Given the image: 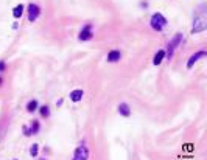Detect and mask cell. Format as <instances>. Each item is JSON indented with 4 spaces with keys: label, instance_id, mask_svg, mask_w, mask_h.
I'll return each mask as SVG.
<instances>
[{
    "label": "cell",
    "instance_id": "1",
    "mask_svg": "<svg viewBox=\"0 0 207 160\" xmlns=\"http://www.w3.org/2000/svg\"><path fill=\"white\" fill-rule=\"evenodd\" d=\"M207 13H205V5H199V8L195 11L193 16V26H192V33L198 34V33H202L207 26Z\"/></svg>",
    "mask_w": 207,
    "mask_h": 160
},
{
    "label": "cell",
    "instance_id": "2",
    "mask_svg": "<svg viewBox=\"0 0 207 160\" xmlns=\"http://www.w3.org/2000/svg\"><path fill=\"white\" fill-rule=\"evenodd\" d=\"M168 25V20H167V17L164 14H160V13H154L151 16V19H150V26L154 31L160 33V31H164V28Z\"/></svg>",
    "mask_w": 207,
    "mask_h": 160
},
{
    "label": "cell",
    "instance_id": "3",
    "mask_svg": "<svg viewBox=\"0 0 207 160\" xmlns=\"http://www.w3.org/2000/svg\"><path fill=\"white\" fill-rule=\"evenodd\" d=\"M182 41H184V34H182V33H176L175 36H173V39L170 41L168 45H167V50H165V58H167V59H171V58H173L175 50L181 45Z\"/></svg>",
    "mask_w": 207,
    "mask_h": 160
},
{
    "label": "cell",
    "instance_id": "4",
    "mask_svg": "<svg viewBox=\"0 0 207 160\" xmlns=\"http://www.w3.org/2000/svg\"><path fill=\"white\" fill-rule=\"evenodd\" d=\"M89 154H91V152H89L87 145L84 143V141H81V143L76 146L72 160H89Z\"/></svg>",
    "mask_w": 207,
    "mask_h": 160
},
{
    "label": "cell",
    "instance_id": "5",
    "mask_svg": "<svg viewBox=\"0 0 207 160\" xmlns=\"http://www.w3.org/2000/svg\"><path fill=\"white\" fill-rule=\"evenodd\" d=\"M92 38H94V26L91 23H86L78 33V41L86 42V41H91Z\"/></svg>",
    "mask_w": 207,
    "mask_h": 160
},
{
    "label": "cell",
    "instance_id": "6",
    "mask_svg": "<svg viewBox=\"0 0 207 160\" xmlns=\"http://www.w3.org/2000/svg\"><path fill=\"white\" fill-rule=\"evenodd\" d=\"M26 13H28V20L34 22V20H38V17L41 16V6L36 5V3H30Z\"/></svg>",
    "mask_w": 207,
    "mask_h": 160
},
{
    "label": "cell",
    "instance_id": "7",
    "mask_svg": "<svg viewBox=\"0 0 207 160\" xmlns=\"http://www.w3.org/2000/svg\"><path fill=\"white\" fill-rule=\"evenodd\" d=\"M205 56H207V53H205L204 50L193 53V55L188 58V61H187V68H193V65L196 64V62L199 61V59H202V58H205Z\"/></svg>",
    "mask_w": 207,
    "mask_h": 160
},
{
    "label": "cell",
    "instance_id": "8",
    "mask_svg": "<svg viewBox=\"0 0 207 160\" xmlns=\"http://www.w3.org/2000/svg\"><path fill=\"white\" fill-rule=\"evenodd\" d=\"M122 59V51L120 50H111L109 53H107V56H106V61L107 62H119Z\"/></svg>",
    "mask_w": 207,
    "mask_h": 160
},
{
    "label": "cell",
    "instance_id": "9",
    "mask_svg": "<svg viewBox=\"0 0 207 160\" xmlns=\"http://www.w3.org/2000/svg\"><path fill=\"white\" fill-rule=\"evenodd\" d=\"M69 96H70V100L73 101V103H78V101L83 100L84 90H83V89H75V90H72V92L69 93Z\"/></svg>",
    "mask_w": 207,
    "mask_h": 160
},
{
    "label": "cell",
    "instance_id": "10",
    "mask_svg": "<svg viewBox=\"0 0 207 160\" xmlns=\"http://www.w3.org/2000/svg\"><path fill=\"white\" fill-rule=\"evenodd\" d=\"M117 110H119V113L122 115V117H125V118H128L131 115V107H129L128 103H120L119 107H117Z\"/></svg>",
    "mask_w": 207,
    "mask_h": 160
},
{
    "label": "cell",
    "instance_id": "11",
    "mask_svg": "<svg viewBox=\"0 0 207 160\" xmlns=\"http://www.w3.org/2000/svg\"><path fill=\"white\" fill-rule=\"evenodd\" d=\"M164 59H165V50H159L154 55V58H153V64H154V65H160Z\"/></svg>",
    "mask_w": 207,
    "mask_h": 160
},
{
    "label": "cell",
    "instance_id": "12",
    "mask_svg": "<svg viewBox=\"0 0 207 160\" xmlns=\"http://www.w3.org/2000/svg\"><path fill=\"white\" fill-rule=\"evenodd\" d=\"M23 11H25V6H23V5H17V6L13 8V16L16 17V19H20L22 14H23Z\"/></svg>",
    "mask_w": 207,
    "mask_h": 160
},
{
    "label": "cell",
    "instance_id": "13",
    "mask_svg": "<svg viewBox=\"0 0 207 160\" xmlns=\"http://www.w3.org/2000/svg\"><path fill=\"white\" fill-rule=\"evenodd\" d=\"M38 107H39V103L36 100H30L28 103H26V110H28L30 113L34 112V110H38Z\"/></svg>",
    "mask_w": 207,
    "mask_h": 160
},
{
    "label": "cell",
    "instance_id": "14",
    "mask_svg": "<svg viewBox=\"0 0 207 160\" xmlns=\"http://www.w3.org/2000/svg\"><path fill=\"white\" fill-rule=\"evenodd\" d=\"M30 132H31V135L33 134H38V132H39V129H41V124H39V121L38 120H33L31 121V124H30Z\"/></svg>",
    "mask_w": 207,
    "mask_h": 160
},
{
    "label": "cell",
    "instance_id": "15",
    "mask_svg": "<svg viewBox=\"0 0 207 160\" xmlns=\"http://www.w3.org/2000/svg\"><path fill=\"white\" fill-rule=\"evenodd\" d=\"M39 112H41V117H42V118H48V117H50V107H48L47 104L41 106V107H39Z\"/></svg>",
    "mask_w": 207,
    "mask_h": 160
},
{
    "label": "cell",
    "instance_id": "16",
    "mask_svg": "<svg viewBox=\"0 0 207 160\" xmlns=\"http://www.w3.org/2000/svg\"><path fill=\"white\" fill-rule=\"evenodd\" d=\"M38 152H39V145H38V143H33V145L30 146V155H31V157H36V155H38Z\"/></svg>",
    "mask_w": 207,
    "mask_h": 160
},
{
    "label": "cell",
    "instance_id": "17",
    "mask_svg": "<svg viewBox=\"0 0 207 160\" xmlns=\"http://www.w3.org/2000/svg\"><path fill=\"white\" fill-rule=\"evenodd\" d=\"M22 131H23V135H25V137H30V135H31V132H30V128L26 126V124H25V126L22 128Z\"/></svg>",
    "mask_w": 207,
    "mask_h": 160
},
{
    "label": "cell",
    "instance_id": "18",
    "mask_svg": "<svg viewBox=\"0 0 207 160\" xmlns=\"http://www.w3.org/2000/svg\"><path fill=\"white\" fill-rule=\"evenodd\" d=\"M5 70H6V62L0 61V72H5Z\"/></svg>",
    "mask_w": 207,
    "mask_h": 160
},
{
    "label": "cell",
    "instance_id": "19",
    "mask_svg": "<svg viewBox=\"0 0 207 160\" xmlns=\"http://www.w3.org/2000/svg\"><path fill=\"white\" fill-rule=\"evenodd\" d=\"M140 8H148V2H140Z\"/></svg>",
    "mask_w": 207,
    "mask_h": 160
},
{
    "label": "cell",
    "instance_id": "20",
    "mask_svg": "<svg viewBox=\"0 0 207 160\" xmlns=\"http://www.w3.org/2000/svg\"><path fill=\"white\" fill-rule=\"evenodd\" d=\"M61 104H62V98H59V100L56 101V106H61Z\"/></svg>",
    "mask_w": 207,
    "mask_h": 160
},
{
    "label": "cell",
    "instance_id": "21",
    "mask_svg": "<svg viewBox=\"0 0 207 160\" xmlns=\"http://www.w3.org/2000/svg\"><path fill=\"white\" fill-rule=\"evenodd\" d=\"M2 83H3V78H2V76H0V86H2Z\"/></svg>",
    "mask_w": 207,
    "mask_h": 160
},
{
    "label": "cell",
    "instance_id": "22",
    "mask_svg": "<svg viewBox=\"0 0 207 160\" xmlns=\"http://www.w3.org/2000/svg\"><path fill=\"white\" fill-rule=\"evenodd\" d=\"M39 160H47V158H39Z\"/></svg>",
    "mask_w": 207,
    "mask_h": 160
},
{
    "label": "cell",
    "instance_id": "23",
    "mask_svg": "<svg viewBox=\"0 0 207 160\" xmlns=\"http://www.w3.org/2000/svg\"><path fill=\"white\" fill-rule=\"evenodd\" d=\"M14 160H17V158H14Z\"/></svg>",
    "mask_w": 207,
    "mask_h": 160
}]
</instances>
